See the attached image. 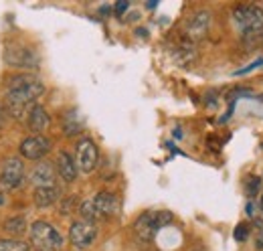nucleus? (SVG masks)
I'll list each match as a JSON object with an SVG mask.
<instances>
[{"label": "nucleus", "mask_w": 263, "mask_h": 251, "mask_svg": "<svg viewBox=\"0 0 263 251\" xmlns=\"http://www.w3.org/2000/svg\"><path fill=\"white\" fill-rule=\"evenodd\" d=\"M243 188H245V194H247V196H253V194L261 188V176L249 174V176L245 178V183H243Z\"/></svg>", "instance_id": "nucleus-21"}, {"label": "nucleus", "mask_w": 263, "mask_h": 251, "mask_svg": "<svg viewBox=\"0 0 263 251\" xmlns=\"http://www.w3.org/2000/svg\"><path fill=\"white\" fill-rule=\"evenodd\" d=\"M233 237H235L237 243L247 241V237H249V225H247V223H239V225L235 227V231H233Z\"/></svg>", "instance_id": "nucleus-24"}, {"label": "nucleus", "mask_w": 263, "mask_h": 251, "mask_svg": "<svg viewBox=\"0 0 263 251\" xmlns=\"http://www.w3.org/2000/svg\"><path fill=\"white\" fill-rule=\"evenodd\" d=\"M98 239V227L96 223H89V221H75L71 227H69V241L77 247V249H87L96 243Z\"/></svg>", "instance_id": "nucleus-7"}, {"label": "nucleus", "mask_w": 263, "mask_h": 251, "mask_svg": "<svg viewBox=\"0 0 263 251\" xmlns=\"http://www.w3.org/2000/svg\"><path fill=\"white\" fill-rule=\"evenodd\" d=\"M73 205H75V199H67L65 203L61 205V213H63V215L71 213V211H73Z\"/></svg>", "instance_id": "nucleus-27"}, {"label": "nucleus", "mask_w": 263, "mask_h": 251, "mask_svg": "<svg viewBox=\"0 0 263 251\" xmlns=\"http://www.w3.org/2000/svg\"><path fill=\"white\" fill-rule=\"evenodd\" d=\"M172 219L174 217L168 211H146L134 223V233H136V237L140 241L150 243L162 227H166L168 223H172Z\"/></svg>", "instance_id": "nucleus-3"}, {"label": "nucleus", "mask_w": 263, "mask_h": 251, "mask_svg": "<svg viewBox=\"0 0 263 251\" xmlns=\"http://www.w3.org/2000/svg\"><path fill=\"white\" fill-rule=\"evenodd\" d=\"M158 6V2H146V8H156Z\"/></svg>", "instance_id": "nucleus-29"}, {"label": "nucleus", "mask_w": 263, "mask_h": 251, "mask_svg": "<svg viewBox=\"0 0 263 251\" xmlns=\"http://www.w3.org/2000/svg\"><path fill=\"white\" fill-rule=\"evenodd\" d=\"M31 243L36 251H61L65 245L63 235L47 221H34L31 225Z\"/></svg>", "instance_id": "nucleus-4"}, {"label": "nucleus", "mask_w": 263, "mask_h": 251, "mask_svg": "<svg viewBox=\"0 0 263 251\" xmlns=\"http://www.w3.org/2000/svg\"><path fill=\"white\" fill-rule=\"evenodd\" d=\"M195 251H204V249H202V247H197V249H195Z\"/></svg>", "instance_id": "nucleus-31"}, {"label": "nucleus", "mask_w": 263, "mask_h": 251, "mask_svg": "<svg viewBox=\"0 0 263 251\" xmlns=\"http://www.w3.org/2000/svg\"><path fill=\"white\" fill-rule=\"evenodd\" d=\"M45 94V85L34 75H14L6 87V110L10 116L21 120L41 95Z\"/></svg>", "instance_id": "nucleus-1"}, {"label": "nucleus", "mask_w": 263, "mask_h": 251, "mask_svg": "<svg viewBox=\"0 0 263 251\" xmlns=\"http://www.w3.org/2000/svg\"><path fill=\"white\" fill-rule=\"evenodd\" d=\"M2 203H4V199H2V196H0V205H2Z\"/></svg>", "instance_id": "nucleus-32"}, {"label": "nucleus", "mask_w": 263, "mask_h": 251, "mask_svg": "<svg viewBox=\"0 0 263 251\" xmlns=\"http://www.w3.org/2000/svg\"><path fill=\"white\" fill-rule=\"evenodd\" d=\"M93 205H96L101 219H107V217H114L120 213V199H118V194H114L109 190H101L93 199Z\"/></svg>", "instance_id": "nucleus-11"}, {"label": "nucleus", "mask_w": 263, "mask_h": 251, "mask_svg": "<svg viewBox=\"0 0 263 251\" xmlns=\"http://www.w3.org/2000/svg\"><path fill=\"white\" fill-rule=\"evenodd\" d=\"M59 199V187H47V188H34V205L41 209H47L55 205Z\"/></svg>", "instance_id": "nucleus-16"}, {"label": "nucleus", "mask_w": 263, "mask_h": 251, "mask_svg": "<svg viewBox=\"0 0 263 251\" xmlns=\"http://www.w3.org/2000/svg\"><path fill=\"white\" fill-rule=\"evenodd\" d=\"M31 181H33L34 188H47V187H57L55 185V168L47 162H41L39 166H34L31 172Z\"/></svg>", "instance_id": "nucleus-13"}, {"label": "nucleus", "mask_w": 263, "mask_h": 251, "mask_svg": "<svg viewBox=\"0 0 263 251\" xmlns=\"http://www.w3.org/2000/svg\"><path fill=\"white\" fill-rule=\"evenodd\" d=\"M27 124H29V130H33L36 136H41L49 126H51V118L47 114V110L39 103H34L33 107L29 110V118H27Z\"/></svg>", "instance_id": "nucleus-12"}, {"label": "nucleus", "mask_w": 263, "mask_h": 251, "mask_svg": "<svg viewBox=\"0 0 263 251\" xmlns=\"http://www.w3.org/2000/svg\"><path fill=\"white\" fill-rule=\"evenodd\" d=\"M231 21H233V27L237 29V32L241 34V39L263 32V6L253 4V2L237 4L231 12Z\"/></svg>", "instance_id": "nucleus-2"}, {"label": "nucleus", "mask_w": 263, "mask_h": 251, "mask_svg": "<svg viewBox=\"0 0 263 251\" xmlns=\"http://www.w3.org/2000/svg\"><path fill=\"white\" fill-rule=\"evenodd\" d=\"M172 57H174V61L178 63V65H189V63H193L198 57L195 43H191V41L184 39L182 43H178V45L172 49Z\"/></svg>", "instance_id": "nucleus-15"}, {"label": "nucleus", "mask_w": 263, "mask_h": 251, "mask_svg": "<svg viewBox=\"0 0 263 251\" xmlns=\"http://www.w3.org/2000/svg\"><path fill=\"white\" fill-rule=\"evenodd\" d=\"M83 132V120L75 110H69L63 116V134L65 136H77Z\"/></svg>", "instance_id": "nucleus-17"}, {"label": "nucleus", "mask_w": 263, "mask_h": 251, "mask_svg": "<svg viewBox=\"0 0 263 251\" xmlns=\"http://www.w3.org/2000/svg\"><path fill=\"white\" fill-rule=\"evenodd\" d=\"M263 65V59H257L255 63H251L249 67H245V69H241V71H237V75H243V73H249V71H253V69H257V67H261Z\"/></svg>", "instance_id": "nucleus-26"}, {"label": "nucleus", "mask_w": 263, "mask_h": 251, "mask_svg": "<svg viewBox=\"0 0 263 251\" xmlns=\"http://www.w3.org/2000/svg\"><path fill=\"white\" fill-rule=\"evenodd\" d=\"M128 8H130V2H116V4H114V10H116V14H118V16H120V14H124Z\"/></svg>", "instance_id": "nucleus-25"}, {"label": "nucleus", "mask_w": 263, "mask_h": 251, "mask_svg": "<svg viewBox=\"0 0 263 251\" xmlns=\"http://www.w3.org/2000/svg\"><path fill=\"white\" fill-rule=\"evenodd\" d=\"M4 231L6 233H12V235H23L27 231V221L25 217H10V219L4 221Z\"/></svg>", "instance_id": "nucleus-18"}, {"label": "nucleus", "mask_w": 263, "mask_h": 251, "mask_svg": "<svg viewBox=\"0 0 263 251\" xmlns=\"http://www.w3.org/2000/svg\"><path fill=\"white\" fill-rule=\"evenodd\" d=\"M253 243H255V249H263V219H255L253 223Z\"/></svg>", "instance_id": "nucleus-22"}, {"label": "nucleus", "mask_w": 263, "mask_h": 251, "mask_svg": "<svg viewBox=\"0 0 263 251\" xmlns=\"http://www.w3.org/2000/svg\"><path fill=\"white\" fill-rule=\"evenodd\" d=\"M243 45H245V49H259L263 45V32L243 37Z\"/></svg>", "instance_id": "nucleus-23"}, {"label": "nucleus", "mask_w": 263, "mask_h": 251, "mask_svg": "<svg viewBox=\"0 0 263 251\" xmlns=\"http://www.w3.org/2000/svg\"><path fill=\"white\" fill-rule=\"evenodd\" d=\"M4 59L10 67L16 69H36L41 65V57L29 45H10L4 51Z\"/></svg>", "instance_id": "nucleus-5"}, {"label": "nucleus", "mask_w": 263, "mask_h": 251, "mask_svg": "<svg viewBox=\"0 0 263 251\" xmlns=\"http://www.w3.org/2000/svg\"><path fill=\"white\" fill-rule=\"evenodd\" d=\"M247 215H253V203L247 205Z\"/></svg>", "instance_id": "nucleus-30"}, {"label": "nucleus", "mask_w": 263, "mask_h": 251, "mask_svg": "<svg viewBox=\"0 0 263 251\" xmlns=\"http://www.w3.org/2000/svg\"><path fill=\"white\" fill-rule=\"evenodd\" d=\"M0 251H31V247L21 239H0Z\"/></svg>", "instance_id": "nucleus-20"}, {"label": "nucleus", "mask_w": 263, "mask_h": 251, "mask_svg": "<svg viewBox=\"0 0 263 251\" xmlns=\"http://www.w3.org/2000/svg\"><path fill=\"white\" fill-rule=\"evenodd\" d=\"M25 183V164L16 156L6 158L0 168V185L6 190H14Z\"/></svg>", "instance_id": "nucleus-6"}, {"label": "nucleus", "mask_w": 263, "mask_h": 251, "mask_svg": "<svg viewBox=\"0 0 263 251\" xmlns=\"http://www.w3.org/2000/svg\"><path fill=\"white\" fill-rule=\"evenodd\" d=\"M99 152L98 146L91 138H81L77 142V150H75V164L81 172H91L98 166Z\"/></svg>", "instance_id": "nucleus-8"}, {"label": "nucleus", "mask_w": 263, "mask_h": 251, "mask_svg": "<svg viewBox=\"0 0 263 251\" xmlns=\"http://www.w3.org/2000/svg\"><path fill=\"white\" fill-rule=\"evenodd\" d=\"M51 152V140L45 136H29L21 142V154L27 160H41Z\"/></svg>", "instance_id": "nucleus-10"}, {"label": "nucleus", "mask_w": 263, "mask_h": 251, "mask_svg": "<svg viewBox=\"0 0 263 251\" xmlns=\"http://www.w3.org/2000/svg\"><path fill=\"white\" fill-rule=\"evenodd\" d=\"M79 215L83 217V221H89V223H96L99 221L98 209H96V205H93V199H89V201H83L81 205H79Z\"/></svg>", "instance_id": "nucleus-19"}, {"label": "nucleus", "mask_w": 263, "mask_h": 251, "mask_svg": "<svg viewBox=\"0 0 263 251\" xmlns=\"http://www.w3.org/2000/svg\"><path fill=\"white\" fill-rule=\"evenodd\" d=\"M209 29H211V12L209 10H198L189 19V23L184 27V39L191 41V43H197V41L206 37Z\"/></svg>", "instance_id": "nucleus-9"}, {"label": "nucleus", "mask_w": 263, "mask_h": 251, "mask_svg": "<svg viewBox=\"0 0 263 251\" xmlns=\"http://www.w3.org/2000/svg\"><path fill=\"white\" fill-rule=\"evenodd\" d=\"M57 174L65 181V183H73L77 178V164L71 158L69 152H59L57 156Z\"/></svg>", "instance_id": "nucleus-14"}, {"label": "nucleus", "mask_w": 263, "mask_h": 251, "mask_svg": "<svg viewBox=\"0 0 263 251\" xmlns=\"http://www.w3.org/2000/svg\"><path fill=\"white\" fill-rule=\"evenodd\" d=\"M261 211H263V194H261Z\"/></svg>", "instance_id": "nucleus-33"}, {"label": "nucleus", "mask_w": 263, "mask_h": 251, "mask_svg": "<svg viewBox=\"0 0 263 251\" xmlns=\"http://www.w3.org/2000/svg\"><path fill=\"white\" fill-rule=\"evenodd\" d=\"M6 116H8L6 103H2V101H0V130H2V126H4V122H6Z\"/></svg>", "instance_id": "nucleus-28"}]
</instances>
